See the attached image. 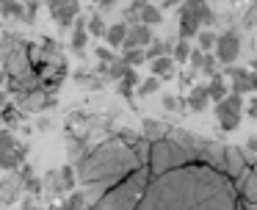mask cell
<instances>
[{
	"label": "cell",
	"instance_id": "cell-11",
	"mask_svg": "<svg viewBox=\"0 0 257 210\" xmlns=\"http://www.w3.org/2000/svg\"><path fill=\"white\" fill-rule=\"evenodd\" d=\"M207 99H210V91H207V86H196L194 91H191V99H188V105L194 111H202L207 105Z\"/></svg>",
	"mask_w": 257,
	"mask_h": 210
},
{
	"label": "cell",
	"instance_id": "cell-28",
	"mask_svg": "<svg viewBox=\"0 0 257 210\" xmlns=\"http://www.w3.org/2000/svg\"><path fill=\"white\" fill-rule=\"evenodd\" d=\"M249 114H251V116H257V102H254V105H251V108H249Z\"/></svg>",
	"mask_w": 257,
	"mask_h": 210
},
{
	"label": "cell",
	"instance_id": "cell-19",
	"mask_svg": "<svg viewBox=\"0 0 257 210\" xmlns=\"http://www.w3.org/2000/svg\"><path fill=\"white\" fill-rule=\"evenodd\" d=\"M152 91H158V75L150 77V80H144V83L139 86V94H141V97H147V94H152Z\"/></svg>",
	"mask_w": 257,
	"mask_h": 210
},
{
	"label": "cell",
	"instance_id": "cell-21",
	"mask_svg": "<svg viewBox=\"0 0 257 210\" xmlns=\"http://www.w3.org/2000/svg\"><path fill=\"white\" fill-rule=\"evenodd\" d=\"M202 6H205V0H185V3H183V9L196 11V9H202Z\"/></svg>",
	"mask_w": 257,
	"mask_h": 210
},
{
	"label": "cell",
	"instance_id": "cell-16",
	"mask_svg": "<svg viewBox=\"0 0 257 210\" xmlns=\"http://www.w3.org/2000/svg\"><path fill=\"white\" fill-rule=\"evenodd\" d=\"M199 44H202L205 50H210V47H216V44H218V36H216L213 31H202V33H199Z\"/></svg>",
	"mask_w": 257,
	"mask_h": 210
},
{
	"label": "cell",
	"instance_id": "cell-24",
	"mask_svg": "<svg viewBox=\"0 0 257 210\" xmlns=\"http://www.w3.org/2000/svg\"><path fill=\"white\" fill-rule=\"evenodd\" d=\"M213 66H216V58H213V55H207V58H205V66H202V69H205V72H210Z\"/></svg>",
	"mask_w": 257,
	"mask_h": 210
},
{
	"label": "cell",
	"instance_id": "cell-22",
	"mask_svg": "<svg viewBox=\"0 0 257 210\" xmlns=\"http://www.w3.org/2000/svg\"><path fill=\"white\" fill-rule=\"evenodd\" d=\"M205 58H207V55H202L199 50H194V53H191V61H194L196 66H205Z\"/></svg>",
	"mask_w": 257,
	"mask_h": 210
},
{
	"label": "cell",
	"instance_id": "cell-31",
	"mask_svg": "<svg viewBox=\"0 0 257 210\" xmlns=\"http://www.w3.org/2000/svg\"><path fill=\"white\" fill-rule=\"evenodd\" d=\"M105 3H113V0H105Z\"/></svg>",
	"mask_w": 257,
	"mask_h": 210
},
{
	"label": "cell",
	"instance_id": "cell-8",
	"mask_svg": "<svg viewBox=\"0 0 257 210\" xmlns=\"http://www.w3.org/2000/svg\"><path fill=\"white\" fill-rule=\"evenodd\" d=\"M127 31H130V28L122 25V22L111 25V28H108V33H105L108 44H111V47H119V44H124V42H127Z\"/></svg>",
	"mask_w": 257,
	"mask_h": 210
},
{
	"label": "cell",
	"instance_id": "cell-3",
	"mask_svg": "<svg viewBox=\"0 0 257 210\" xmlns=\"http://www.w3.org/2000/svg\"><path fill=\"white\" fill-rule=\"evenodd\" d=\"M150 42H152L150 25L139 22V25H133V28L127 31V42H124V47H127V50H133V47H147Z\"/></svg>",
	"mask_w": 257,
	"mask_h": 210
},
{
	"label": "cell",
	"instance_id": "cell-30",
	"mask_svg": "<svg viewBox=\"0 0 257 210\" xmlns=\"http://www.w3.org/2000/svg\"><path fill=\"white\" fill-rule=\"evenodd\" d=\"M166 3H169V6H172V3H177V0H166Z\"/></svg>",
	"mask_w": 257,
	"mask_h": 210
},
{
	"label": "cell",
	"instance_id": "cell-7",
	"mask_svg": "<svg viewBox=\"0 0 257 210\" xmlns=\"http://www.w3.org/2000/svg\"><path fill=\"white\" fill-rule=\"evenodd\" d=\"M139 20L144 22V25H158V22L163 20V14L152 3H139Z\"/></svg>",
	"mask_w": 257,
	"mask_h": 210
},
{
	"label": "cell",
	"instance_id": "cell-26",
	"mask_svg": "<svg viewBox=\"0 0 257 210\" xmlns=\"http://www.w3.org/2000/svg\"><path fill=\"white\" fill-rule=\"evenodd\" d=\"M246 147H249V152H257V138H249V144H246Z\"/></svg>",
	"mask_w": 257,
	"mask_h": 210
},
{
	"label": "cell",
	"instance_id": "cell-6",
	"mask_svg": "<svg viewBox=\"0 0 257 210\" xmlns=\"http://www.w3.org/2000/svg\"><path fill=\"white\" fill-rule=\"evenodd\" d=\"M216 114H240V94H227L221 102H216Z\"/></svg>",
	"mask_w": 257,
	"mask_h": 210
},
{
	"label": "cell",
	"instance_id": "cell-29",
	"mask_svg": "<svg viewBox=\"0 0 257 210\" xmlns=\"http://www.w3.org/2000/svg\"><path fill=\"white\" fill-rule=\"evenodd\" d=\"M47 3H50V9H53V6H58V3H64V0H47Z\"/></svg>",
	"mask_w": 257,
	"mask_h": 210
},
{
	"label": "cell",
	"instance_id": "cell-18",
	"mask_svg": "<svg viewBox=\"0 0 257 210\" xmlns=\"http://www.w3.org/2000/svg\"><path fill=\"white\" fill-rule=\"evenodd\" d=\"M83 44H86V31H83V22H78V31H75V36H72V47L83 50Z\"/></svg>",
	"mask_w": 257,
	"mask_h": 210
},
{
	"label": "cell",
	"instance_id": "cell-2",
	"mask_svg": "<svg viewBox=\"0 0 257 210\" xmlns=\"http://www.w3.org/2000/svg\"><path fill=\"white\" fill-rule=\"evenodd\" d=\"M238 50H240V39L235 31L224 33V36H218V44H216V58L221 61V64H232L235 58H238Z\"/></svg>",
	"mask_w": 257,
	"mask_h": 210
},
{
	"label": "cell",
	"instance_id": "cell-17",
	"mask_svg": "<svg viewBox=\"0 0 257 210\" xmlns=\"http://www.w3.org/2000/svg\"><path fill=\"white\" fill-rule=\"evenodd\" d=\"M89 31L94 33V36H105L108 28H105V22H102L100 17H91V20H89Z\"/></svg>",
	"mask_w": 257,
	"mask_h": 210
},
{
	"label": "cell",
	"instance_id": "cell-4",
	"mask_svg": "<svg viewBox=\"0 0 257 210\" xmlns=\"http://www.w3.org/2000/svg\"><path fill=\"white\" fill-rule=\"evenodd\" d=\"M50 14L56 17V20L61 22V25H69V22L75 20V14H78V0H64V3L53 6Z\"/></svg>",
	"mask_w": 257,
	"mask_h": 210
},
{
	"label": "cell",
	"instance_id": "cell-20",
	"mask_svg": "<svg viewBox=\"0 0 257 210\" xmlns=\"http://www.w3.org/2000/svg\"><path fill=\"white\" fill-rule=\"evenodd\" d=\"M97 55H100V58L105 61V64H116V55H113L108 47H97Z\"/></svg>",
	"mask_w": 257,
	"mask_h": 210
},
{
	"label": "cell",
	"instance_id": "cell-9",
	"mask_svg": "<svg viewBox=\"0 0 257 210\" xmlns=\"http://www.w3.org/2000/svg\"><path fill=\"white\" fill-rule=\"evenodd\" d=\"M207 91H210V99L213 102H221L227 97V86H224V77L221 75H213V80L207 83Z\"/></svg>",
	"mask_w": 257,
	"mask_h": 210
},
{
	"label": "cell",
	"instance_id": "cell-13",
	"mask_svg": "<svg viewBox=\"0 0 257 210\" xmlns=\"http://www.w3.org/2000/svg\"><path fill=\"white\" fill-rule=\"evenodd\" d=\"M3 14H12V17H20V20H28V11H23V6L20 3H14V0H6L3 3Z\"/></svg>",
	"mask_w": 257,
	"mask_h": 210
},
{
	"label": "cell",
	"instance_id": "cell-23",
	"mask_svg": "<svg viewBox=\"0 0 257 210\" xmlns=\"http://www.w3.org/2000/svg\"><path fill=\"white\" fill-rule=\"evenodd\" d=\"M144 127H147V133H163V127L158 125V122H147Z\"/></svg>",
	"mask_w": 257,
	"mask_h": 210
},
{
	"label": "cell",
	"instance_id": "cell-25",
	"mask_svg": "<svg viewBox=\"0 0 257 210\" xmlns=\"http://www.w3.org/2000/svg\"><path fill=\"white\" fill-rule=\"evenodd\" d=\"M163 105H166L169 111H174V108H177V99H174V97H166V99H163Z\"/></svg>",
	"mask_w": 257,
	"mask_h": 210
},
{
	"label": "cell",
	"instance_id": "cell-10",
	"mask_svg": "<svg viewBox=\"0 0 257 210\" xmlns=\"http://www.w3.org/2000/svg\"><path fill=\"white\" fill-rule=\"evenodd\" d=\"M172 66H174V58H169V55H161V58L152 61V72H155L158 77H172Z\"/></svg>",
	"mask_w": 257,
	"mask_h": 210
},
{
	"label": "cell",
	"instance_id": "cell-5",
	"mask_svg": "<svg viewBox=\"0 0 257 210\" xmlns=\"http://www.w3.org/2000/svg\"><path fill=\"white\" fill-rule=\"evenodd\" d=\"M199 25H202L199 14H196V11H188V9H183V20H180V36H183V39L194 36V33L199 31Z\"/></svg>",
	"mask_w": 257,
	"mask_h": 210
},
{
	"label": "cell",
	"instance_id": "cell-14",
	"mask_svg": "<svg viewBox=\"0 0 257 210\" xmlns=\"http://www.w3.org/2000/svg\"><path fill=\"white\" fill-rule=\"evenodd\" d=\"M191 53H194V50H191V47H188V42L183 39V42H180L177 47H174V61H188V58H191Z\"/></svg>",
	"mask_w": 257,
	"mask_h": 210
},
{
	"label": "cell",
	"instance_id": "cell-1",
	"mask_svg": "<svg viewBox=\"0 0 257 210\" xmlns=\"http://www.w3.org/2000/svg\"><path fill=\"white\" fill-rule=\"evenodd\" d=\"M94 210H257V166L202 136L119 138L80 160Z\"/></svg>",
	"mask_w": 257,
	"mask_h": 210
},
{
	"label": "cell",
	"instance_id": "cell-15",
	"mask_svg": "<svg viewBox=\"0 0 257 210\" xmlns=\"http://www.w3.org/2000/svg\"><path fill=\"white\" fill-rule=\"evenodd\" d=\"M218 119H221L224 130H235V127L240 125V114H224V116H218Z\"/></svg>",
	"mask_w": 257,
	"mask_h": 210
},
{
	"label": "cell",
	"instance_id": "cell-27",
	"mask_svg": "<svg viewBox=\"0 0 257 210\" xmlns=\"http://www.w3.org/2000/svg\"><path fill=\"white\" fill-rule=\"evenodd\" d=\"M0 108H6V94L0 91Z\"/></svg>",
	"mask_w": 257,
	"mask_h": 210
},
{
	"label": "cell",
	"instance_id": "cell-12",
	"mask_svg": "<svg viewBox=\"0 0 257 210\" xmlns=\"http://www.w3.org/2000/svg\"><path fill=\"white\" fill-rule=\"evenodd\" d=\"M147 58V53H144V47H133V50H127V53L122 55V61H127L130 66H139L141 61Z\"/></svg>",
	"mask_w": 257,
	"mask_h": 210
}]
</instances>
